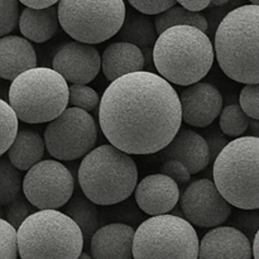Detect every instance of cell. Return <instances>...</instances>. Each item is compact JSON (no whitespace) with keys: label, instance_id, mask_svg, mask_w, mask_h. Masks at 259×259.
I'll return each instance as SVG.
<instances>
[{"label":"cell","instance_id":"cell-42","mask_svg":"<svg viewBox=\"0 0 259 259\" xmlns=\"http://www.w3.org/2000/svg\"><path fill=\"white\" fill-rule=\"evenodd\" d=\"M253 257L254 259H259V230L253 240Z\"/></svg>","mask_w":259,"mask_h":259},{"label":"cell","instance_id":"cell-19","mask_svg":"<svg viewBox=\"0 0 259 259\" xmlns=\"http://www.w3.org/2000/svg\"><path fill=\"white\" fill-rule=\"evenodd\" d=\"M37 67V55L27 38L5 35L0 39V76L14 81L23 72Z\"/></svg>","mask_w":259,"mask_h":259},{"label":"cell","instance_id":"cell-5","mask_svg":"<svg viewBox=\"0 0 259 259\" xmlns=\"http://www.w3.org/2000/svg\"><path fill=\"white\" fill-rule=\"evenodd\" d=\"M212 177L232 206L259 209V138L245 136L229 142L215 159Z\"/></svg>","mask_w":259,"mask_h":259},{"label":"cell","instance_id":"cell-3","mask_svg":"<svg viewBox=\"0 0 259 259\" xmlns=\"http://www.w3.org/2000/svg\"><path fill=\"white\" fill-rule=\"evenodd\" d=\"M215 56L223 72L237 82L259 83V7L232 10L218 27Z\"/></svg>","mask_w":259,"mask_h":259},{"label":"cell","instance_id":"cell-13","mask_svg":"<svg viewBox=\"0 0 259 259\" xmlns=\"http://www.w3.org/2000/svg\"><path fill=\"white\" fill-rule=\"evenodd\" d=\"M52 68L57 71L67 83L86 85L91 82L100 71V53L93 45L77 40L68 42L55 55Z\"/></svg>","mask_w":259,"mask_h":259},{"label":"cell","instance_id":"cell-28","mask_svg":"<svg viewBox=\"0 0 259 259\" xmlns=\"http://www.w3.org/2000/svg\"><path fill=\"white\" fill-rule=\"evenodd\" d=\"M0 114H2V147H0V154H5L12 144L14 143L18 136V118L17 113L13 110L9 103L5 100H0Z\"/></svg>","mask_w":259,"mask_h":259},{"label":"cell","instance_id":"cell-35","mask_svg":"<svg viewBox=\"0 0 259 259\" xmlns=\"http://www.w3.org/2000/svg\"><path fill=\"white\" fill-rule=\"evenodd\" d=\"M129 4L146 15H158L176 7L177 0H128Z\"/></svg>","mask_w":259,"mask_h":259},{"label":"cell","instance_id":"cell-17","mask_svg":"<svg viewBox=\"0 0 259 259\" xmlns=\"http://www.w3.org/2000/svg\"><path fill=\"white\" fill-rule=\"evenodd\" d=\"M166 161H179L195 175L206 168L211 162L205 137L187 128H181L171 143L158 153Z\"/></svg>","mask_w":259,"mask_h":259},{"label":"cell","instance_id":"cell-10","mask_svg":"<svg viewBox=\"0 0 259 259\" xmlns=\"http://www.w3.org/2000/svg\"><path fill=\"white\" fill-rule=\"evenodd\" d=\"M98 141L96 123L90 113L67 108L48 123L45 131L46 148L58 161H75L95 149Z\"/></svg>","mask_w":259,"mask_h":259},{"label":"cell","instance_id":"cell-4","mask_svg":"<svg viewBox=\"0 0 259 259\" xmlns=\"http://www.w3.org/2000/svg\"><path fill=\"white\" fill-rule=\"evenodd\" d=\"M80 189L101 206L124 201L136 192L138 169L134 159L113 144L96 147L83 157L77 171Z\"/></svg>","mask_w":259,"mask_h":259},{"label":"cell","instance_id":"cell-21","mask_svg":"<svg viewBox=\"0 0 259 259\" xmlns=\"http://www.w3.org/2000/svg\"><path fill=\"white\" fill-rule=\"evenodd\" d=\"M158 37L156 23L152 22L149 15L139 13L138 10L126 12L123 27L116 34L118 42L132 43L141 48L147 63L153 58V48Z\"/></svg>","mask_w":259,"mask_h":259},{"label":"cell","instance_id":"cell-27","mask_svg":"<svg viewBox=\"0 0 259 259\" xmlns=\"http://www.w3.org/2000/svg\"><path fill=\"white\" fill-rule=\"evenodd\" d=\"M250 118L238 104L225 106L219 116L220 131L232 138H240L243 134L247 133Z\"/></svg>","mask_w":259,"mask_h":259},{"label":"cell","instance_id":"cell-29","mask_svg":"<svg viewBox=\"0 0 259 259\" xmlns=\"http://www.w3.org/2000/svg\"><path fill=\"white\" fill-rule=\"evenodd\" d=\"M100 98L93 88L86 85L70 86V105L71 108H78L88 113H93L100 108Z\"/></svg>","mask_w":259,"mask_h":259},{"label":"cell","instance_id":"cell-20","mask_svg":"<svg viewBox=\"0 0 259 259\" xmlns=\"http://www.w3.org/2000/svg\"><path fill=\"white\" fill-rule=\"evenodd\" d=\"M146 63L143 51L126 42L111 43L101 56V70L110 82L129 73L143 71Z\"/></svg>","mask_w":259,"mask_h":259},{"label":"cell","instance_id":"cell-40","mask_svg":"<svg viewBox=\"0 0 259 259\" xmlns=\"http://www.w3.org/2000/svg\"><path fill=\"white\" fill-rule=\"evenodd\" d=\"M19 2L32 9H46L60 3V0H19Z\"/></svg>","mask_w":259,"mask_h":259},{"label":"cell","instance_id":"cell-6","mask_svg":"<svg viewBox=\"0 0 259 259\" xmlns=\"http://www.w3.org/2000/svg\"><path fill=\"white\" fill-rule=\"evenodd\" d=\"M22 259H78L85 245L82 230L58 210H39L18 229Z\"/></svg>","mask_w":259,"mask_h":259},{"label":"cell","instance_id":"cell-37","mask_svg":"<svg viewBox=\"0 0 259 259\" xmlns=\"http://www.w3.org/2000/svg\"><path fill=\"white\" fill-rule=\"evenodd\" d=\"M240 4V0H232L228 4L223 5V7H211L209 10H207L205 18L207 19V23H209V30H215L214 28L219 27V24L222 23V20L229 14L232 10L237 9V5ZM207 30V32H209Z\"/></svg>","mask_w":259,"mask_h":259},{"label":"cell","instance_id":"cell-11","mask_svg":"<svg viewBox=\"0 0 259 259\" xmlns=\"http://www.w3.org/2000/svg\"><path fill=\"white\" fill-rule=\"evenodd\" d=\"M75 181L70 169L58 161H42L23 179V194L38 210H58L73 196Z\"/></svg>","mask_w":259,"mask_h":259},{"label":"cell","instance_id":"cell-23","mask_svg":"<svg viewBox=\"0 0 259 259\" xmlns=\"http://www.w3.org/2000/svg\"><path fill=\"white\" fill-rule=\"evenodd\" d=\"M45 138L38 133L23 129L18 133L14 143L7 152L10 163L19 171H29L32 167L42 162L46 151Z\"/></svg>","mask_w":259,"mask_h":259},{"label":"cell","instance_id":"cell-31","mask_svg":"<svg viewBox=\"0 0 259 259\" xmlns=\"http://www.w3.org/2000/svg\"><path fill=\"white\" fill-rule=\"evenodd\" d=\"M0 34H9L19 25V0H0Z\"/></svg>","mask_w":259,"mask_h":259},{"label":"cell","instance_id":"cell-15","mask_svg":"<svg viewBox=\"0 0 259 259\" xmlns=\"http://www.w3.org/2000/svg\"><path fill=\"white\" fill-rule=\"evenodd\" d=\"M181 197L180 186L163 174L144 177L136 189V202L149 217L167 215L176 207Z\"/></svg>","mask_w":259,"mask_h":259},{"label":"cell","instance_id":"cell-33","mask_svg":"<svg viewBox=\"0 0 259 259\" xmlns=\"http://www.w3.org/2000/svg\"><path fill=\"white\" fill-rule=\"evenodd\" d=\"M234 228L244 233L253 242L259 230V209L240 210L234 217Z\"/></svg>","mask_w":259,"mask_h":259},{"label":"cell","instance_id":"cell-26","mask_svg":"<svg viewBox=\"0 0 259 259\" xmlns=\"http://www.w3.org/2000/svg\"><path fill=\"white\" fill-rule=\"evenodd\" d=\"M23 187V180L19 169L15 168L10 161L3 157L0 162V204L7 206L8 204L19 196Z\"/></svg>","mask_w":259,"mask_h":259},{"label":"cell","instance_id":"cell-1","mask_svg":"<svg viewBox=\"0 0 259 259\" xmlns=\"http://www.w3.org/2000/svg\"><path fill=\"white\" fill-rule=\"evenodd\" d=\"M98 116L105 138L120 151L159 153L181 129V100L162 76L139 71L110 82Z\"/></svg>","mask_w":259,"mask_h":259},{"label":"cell","instance_id":"cell-41","mask_svg":"<svg viewBox=\"0 0 259 259\" xmlns=\"http://www.w3.org/2000/svg\"><path fill=\"white\" fill-rule=\"evenodd\" d=\"M247 133L249 137H255V138H259V120L250 119L249 128H248Z\"/></svg>","mask_w":259,"mask_h":259},{"label":"cell","instance_id":"cell-22","mask_svg":"<svg viewBox=\"0 0 259 259\" xmlns=\"http://www.w3.org/2000/svg\"><path fill=\"white\" fill-rule=\"evenodd\" d=\"M60 27L58 7L46 9L25 8L20 14L19 30L30 42L45 43L57 33Z\"/></svg>","mask_w":259,"mask_h":259},{"label":"cell","instance_id":"cell-18","mask_svg":"<svg viewBox=\"0 0 259 259\" xmlns=\"http://www.w3.org/2000/svg\"><path fill=\"white\" fill-rule=\"evenodd\" d=\"M136 230L123 223L101 227L90 243L94 259H134L133 245Z\"/></svg>","mask_w":259,"mask_h":259},{"label":"cell","instance_id":"cell-34","mask_svg":"<svg viewBox=\"0 0 259 259\" xmlns=\"http://www.w3.org/2000/svg\"><path fill=\"white\" fill-rule=\"evenodd\" d=\"M239 105L250 119L259 120V83L245 85L239 95Z\"/></svg>","mask_w":259,"mask_h":259},{"label":"cell","instance_id":"cell-16","mask_svg":"<svg viewBox=\"0 0 259 259\" xmlns=\"http://www.w3.org/2000/svg\"><path fill=\"white\" fill-rule=\"evenodd\" d=\"M250 239L234 227H218L200 242L199 259H252Z\"/></svg>","mask_w":259,"mask_h":259},{"label":"cell","instance_id":"cell-2","mask_svg":"<svg viewBox=\"0 0 259 259\" xmlns=\"http://www.w3.org/2000/svg\"><path fill=\"white\" fill-rule=\"evenodd\" d=\"M215 47L205 32L191 25H177L162 33L153 48V63L169 83L191 86L211 70Z\"/></svg>","mask_w":259,"mask_h":259},{"label":"cell","instance_id":"cell-32","mask_svg":"<svg viewBox=\"0 0 259 259\" xmlns=\"http://www.w3.org/2000/svg\"><path fill=\"white\" fill-rule=\"evenodd\" d=\"M2 234V259H17L19 253L18 245V230L5 219L0 220Z\"/></svg>","mask_w":259,"mask_h":259},{"label":"cell","instance_id":"cell-14","mask_svg":"<svg viewBox=\"0 0 259 259\" xmlns=\"http://www.w3.org/2000/svg\"><path fill=\"white\" fill-rule=\"evenodd\" d=\"M182 120L195 128H205L214 123L223 111V96L214 85L197 82L180 94Z\"/></svg>","mask_w":259,"mask_h":259},{"label":"cell","instance_id":"cell-12","mask_svg":"<svg viewBox=\"0 0 259 259\" xmlns=\"http://www.w3.org/2000/svg\"><path fill=\"white\" fill-rule=\"evenodd\" d=\"M180 204L185 219L199 228L222 227L233 212L232 205L223 197L215 182L207 179L190 184L182 192Z\"/></svg>","mask_w":259,"mask_h":259},{"label":"cell","instance_id":"cell-9","mask_svg":"<svg viewBox=\"0 0 259 259\" xmlns=\"http://www.w3.org/2000/svg\"><path fill=\"white\" fill-rule=\"evenodd\" d=\"M124 0H60L58 17L62 29L75 40L98 45L110 39L125 20Z\"/></svg>","mask_w":259,"mask_h":259},{"label":"cell","instance_id":"cell-7","mask_svg":"<svg viewBox=\"0 0 259 259\" xmlns=\"http://www.w3.org/2000/svg\"><path fill=\"white\" fill-rule=\"evenodd\" d=\"M8 99L19 120L28 124L51 123L67 109L70 86L53 68L35 67L10 83Z\"/></svg>","mask_w":259,"mask_h":259},{"label":"cell","instance_id":"cell-25","mask_svg":"<svg viewBox=\"0 0 259 259\" xmlns=\"http://www.w3.org/2000/svg\"><path fill=\"white\" fill-rule=\"evenodd\" d=\"M154 23H156L157 32L159 35L169 28L177 27V25H191V27L199 28L205 33L209 30V23L204 14L190 12L184 7H174L162 14L156 15Z\"/></svg>","mask_w":259,"mask_h":259},{"label":"cell","instance_id":"cell-43","mask_svg":"<svg viewBox=\"0 0 259 259\" xmlns=\"http://www.w3.org/2000/svg\"><path fill=\"white\" fill-rule=\"evenodd\" d=\"M232 0H211V5L210 7H223V5L228 4Z\"/></svg>","mask_w":259,"mask_h":259},{"label":"cell","instance_id":"cell-30","mask_svg":"<svg viewBox=\"0 0 259 259\" xmlns=\"http://www.w3.org/2000/svg\"><path fill=\"white\" fill-rule=\"evenodd\" d=\"M28 200L24 199L23 196H18L17 199L13 200L10 204L4 206V211H3V219L7 220L10 225L19 229L20 225L28 219L33 212L32 207L28 205Z\"/></svg>","mask_w":259,"mask_h":259},{"label":"cell","instance_id":"cell-36","mask_svg":"<svg viewBox=\"0 0 259 259\" xmlns=\"http://www.w3.org/2000/svg\"><path fill=\"white\" fill-rule=\"evenodd\" d=\"M161 174L171 177L180 187H184L185 185L189 184L191 179V174L187 169L186 166L179 161H166L161 166Z\"/></svg>","mask_w":259,"mask_h":259},{"label":"cell","instance_id":"cell-39","mask_svg":"<svg viewBox=\"0 0 259 259\" xmlns=\"http://www.w3.org/2000/svg\"><path fill=\"white\" fill-rule=\"evenodd\" d=\"M177 3L185 9L195 13L202 12L211 5V0H177Z\"/></svg>","mask_w":259,"mask_h":259},{"label":"cell","instance_id":"cell-45","mask_svg":"<svg viewBox=\"0 0 259 259\" xmlns=\"http://www.w3.org/2000/svg\"><path fill=\"white\" fill-rule=\"evenodd\" d=\"M249 2L252 3L253 5H258V7H259V0H249Z\"/></svg>","mask_w":259,"mask_h":259},{"label":"cell","instance_id":"cell-24","mask_svg":"<svg viewBox=\"0 0 259 259\" xmlns=\"http://www.w3.org/2000/svg\"><path fill=\"white\" fill-rule=\"evenodd\" d=\"M62 212H65L80 227L85 242L90 245L93 237L100 229L99 228V211L95 202L86 197L85 194L77 192L63 206Z\"/></svg>","mask_w":259,"mask_h":259},{"label":"cell","instance_id":"cell-44","mask_svg":"<svg viewBox=\"0 0 259 259\" xmlns=\"http://www.w3.org/2000/svg\"><path fill=\"white\" fill-rule=\"evenodd\" d=\"M78 259H94V258L91 257V255L89 254V253H86V252H82V253H81V255H80V257H78Z\"/></svg>","mask_w":259,"mask_h":259},{"label":"cell","instance_id":"cell-8","mask_svg":"<svg viewBox=\"0 0 259 259\" xmlns=\"http://www.w3.org/2000/svg\"><path fill=\"white\" fill-rule=\"evenodd\" d=\"M195 228L177 215L151 217L136 230L134 259H199Z\"/></svg>","mask_w":259,"mask_h":259},{"label":"cell","instance_id":"cell-38","mask_svg":"<svg viewBox=\"0 0 259 259\" xmlns=\"http://www.w3.org/2000/svg\"><path fill=\"white\" fill-rule=\"evenodd\" d=\"M205 139H206L207 146H209L211 161L215 162V159H217L218 156L222 153L223 149L229 144L227 136H225L223 132L217 131V129H212V131H210L209 133L205 136Z\"/></svg>","mask_w":259,"mask_h":259}]
</instances>
